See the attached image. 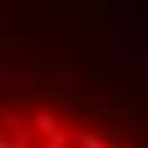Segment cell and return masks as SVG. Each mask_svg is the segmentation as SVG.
Masks as SVG:
<instances>
[{
  "mask_svg": "<svg viewBox=\"0 0 148 148\" xmlns=\"http://www.w3.org/2000/svg\"><path fill=\"white\" fill-rule=\"evenodd\" d=\"M32 130H36V135H58V130H63V121H58V112H49V108H40L36 117H32Z\"/></svg>",
  "mask_w": 148,
  "mask_h": 148,
  "instance_id": "1",
  "label": "cell"
},
{
  "mask_svg": "<svg viewBox=\"0 0 148 148\" xmlns=\"http://www.w3.org/2000/svg\"><path fill=\"white\" fill-rule=\"evenodd\" d=\"M0 126H5V135H27V130H32V126H27V121H23L14 108H5V112H0Z\"/></svg>",
  "mask_w": 148,
  "mask_h": 148,
  "instance_id": "2",
  "label": "cell"
},
{
  "mask_svg": "<svg viewBox=\"0 0 148 148\" xmlns=\"http://www.w3.org/2000/svg\"><path fill=\"white\" fill-rule=\"evenodd\" d=\"M81 148H108V139L99 135V130H81V139H76Z\"/></svg>",
  "mask_w": 148,
  "mask_h": 148,
  "instance_id": "3",
  "label": "cell"
},
{
  "mask_svg": "<svg viewBox=\"0 0 148 148\" xmlns=\"http://www.w3.org/2000/svg\"><path fill=\"white\" fill-rule=\"evenodd\" d=\"M45 148H72V135H67V130H58V135L45 139Z\"/></svg>",
  "mask_w": 148,
  "mask_h": 148,
  "instance_id": "4",
  "label": "cell"
},
{
  "mask_svg": "<svg viewBox=\"0 0 148 148\" xmlns=\"http://www.w3.org/2000/svg\"><path fill=\"white\" fill-rule=\"evenodd\" d=\"M0 148H32L27 135H0Z\"/></svg>",
  "mask_w": 148,
  "mask_h": 148,
  "instance_id": "5",
  "label": "cell"
},
{
  "mask_svg": "<svg viewBox=\"0 0 148 148\" xmlns=\"http://www.w3.org/2000/svg\"><path fill=\"white\" fill-rule=\"evenodd\" d=\"M121 144H126V130H121V126H112V135H108V148H121Z\"/></svg>",
  "mask_w": 148,
  "mask_h": 148,
  "instance_id": "6",
  "label": "cell"
}]
</instances>
